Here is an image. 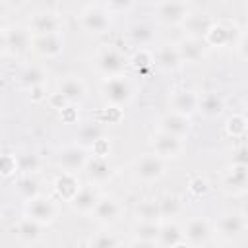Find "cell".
Here are the masks:
<instances>
[{"label":"cell","mask_w":248,"mask_h":248,"mask_svg":"<svg viewBox=\"0 0 248 248\" xmlns=\"http://www.w3.org/2000/svg\"><path fill=\"white\" fill-rule=\"evenodd\" d=\"M234 165H242V167H248V147H242L236 151L234 159H232Z\"/></svg>","instance_id":"44"},{"label":"cell","mask_w":248,"mask_h":248,"mask_svg":"<svg viewBox=\"0 0 248 248\" xmlns=\"http://www.w3.org/2000/svg\"><path fill=\"white\" fill-rule=\"evenodd\" d=\"M41 231H43V225L29 219V217H23L17 225H16V234L17 238H21L23 242H35L41 238Z\"/></svg>","instance_id":"26"},{"label":"cell","mask_w":248,"mask_h":248,"mask_svg":"<svg viewBox=\"0 0 248 248\" xmlns=\"http://www.w3.org/2000/svg\"><path fill=\"white\" fill-rule=\"evenodd\" d=\"M79 188H81V184L78 182V178H76L74 172H62V174L54 180V190H56V194H58L62 200H66V202H70V200L79 192Z\"/></svg>","instance_id":"24"},{"label":"cell","mask_w":248,"mask_h":248,"mask_svg":"<svg viewBox=\"0 0 248 248\" xmlns=\"http://www.w3.org/2000/svg\"><path fill=\"white\" fill-rule=\"evenodd\" d=\"M85 174H87V180L91 182V184H103V182H107L108 178H110V174H112V169H110V163H108V159L107 157H101V155H93V157H89V161H87V165H85Z\"/></svg>","instance_id":"13"},{"label":"cell","mask_w":248,"mask_h":248,"mask_svg":"<svg viewBox=\"0 0 248 248\" xmlns=\"http://www.w3.org/2000/svg\"><path fill=\"white\" fill-rule=\"evenodd\" d=\"M16 170H17V161H16V155L6 153V155L2 157V174H4V176H10V174H14Z\"/></svg>","instance_id":"41"},{"label":"cell","mask_w":248,"mask_h":248,"mask_svg":"<svg viewBox=\"0 0 248 248\" xmlns=\"http://www.w3.org/2000/svg\"><path fill=\"white\" fill-rule=\"evenodd\" d=\"M176 48H178V54H180L182 62H198L205 56L207 43H205V39L186 37L176 45Z\"/></svg>","instance_id":"17"},{"label":"cell","mask_w":248,"mask_h":248,"mask_svg":"<svg viewBox=\"0 0 248 248\" xmlns=\"http://www.w3.org/2000/svg\"><path fill=\"white\" fill-rule=\"evenodd\" d=\"M192 130V122L188 116L184 114H178V112H167L163 118H161V132H167L170 136H176V138H184L188 136Z\"/></svg>","instance_id":"16"},{"label":"cell","mask_w":248,"mask_h":248,"mask_svg":"<svg viewBox=\"0 0 248 248\" xmlns=\"http://www.w3.org/2000/svg\"><path fill=\"white\" fill-rule=\"evenodd\" d=\"M225 186L232 192H244L248 188V167L232 163L225 174Z\"/></svg>","instance_id":"25"},{"label":"cell","mask_w":248,"mask_h":248,"mask_svg":"<svg viewBox=\"0 0 248 248\" xmlns=\"http://www.w3.org/2000/svg\"><path fill=\"white\" fill-rule=\"evenodd\" d=\"M246 12H248V6H246Z\"/></svg>","instance_id":"47"},{"label":"cell","mask_w":248,"mask_h":248,"mask_svg":"<svg viewBox=\"0 0 248 248\" xmlns=\"http://www.w3.org/2000/svg\"><path fill=\"white\" fill-rule=\"evenodd\" d=\"M184 240V232L174 225V223H165L161 225V234H159V244H165L169 248L180 244Z\"/></svg>","instance_id":"33"},{"label":"cell","mask_w":248,"mask_h":248,"mask_svg":"<svg viewBox=\"0 0 248 248\" xmlns=\"http://www.w3.org/2000/svg\"><path fill=\"white\" fill-rule=\"evenodd\" d=\"M56 161L64 169V172H74L76 174L78 170L85 169V165L89 161V155H87L83 145H68L58 153Z\"/></svg>","instance_id":"7"},{"label":"cell","mask_w":248,"mask_h":248,"mask_svg":"<svg viewBox=\"0 0 248 248\" xmlns=\"http://www.w3.org/2000/svg\"><path fill=\"white\" fill-rule=\"evenodd\" d=\"M62 21L56 14L52 12H37L29 19V29L33 35H50V33H60Z\"/></svg>","instance_id":"8"},{"label":"cell","mask_w":248,"mask_h":248,"mask_svg":"<svg viewBox=\"0 0 248 248\" xmlns=\"http://www.w3.org/2000/svg\"><path fill=\"white\" fill-rule=\"evenodd\" d=\"M130 248H159V242H153V240H141V238H136Z\"/></svg>","instance_id":"45"},{"label":"cell","mask_w":248,"mask_h":248,"mask_svg":"<svg viewBox=\"0 0 248 248\" xmlns=\"http://www.w3.org/2000/svg\"><path fill=\"white\" fill-rule=\"evenodd\" d=\"M79 23L89 33H105L110 25V14L103 8V4H89L79 14Z\"/></svg>","instance_id":"3"},{"label":"cell","mask_w":248,"mask_h":248,"mask_svg":"<svg viewBox=\"0 0 248 248\" xmlns=\"http://www.w3.org/2000/svg\"><path fill=\"white\" fill-rule=\"evenodd\" d=\"M248 128V118L242 116V114H232L229 120H227V132L231 136H242Z\"/></svg>","instance_id":"38"},{"label":"cell","mask_w":248,"mask_h":248,"mask_svg":"<svg viewBox=\"0 0 248 248\" xmlns=\"http://www.w3.org/2000/svg\"><path fill=\"white\" fill-rule=\"evenodd\" d=\"M188 190H190L194 196H203V194L209 192V182H207L203 176H196V178L190 180Z\"/></svg>","instance_id":"40"},{"label":"cell","mask_w":248,"mask_h":248,"mask_svg":"<svg viewBox=\"0 0 248 248\" xmlns=\"http://www.w3.org/2000/svg\"><path fill=\"white\" fill-rule=\"evenodd\" d=\"M101 95H103V99H105L110 107L120 108V107L128 105V103L132 101L134 87H132V83H130L124 76L105 78L103 83H101Z\"/></svg>","instance_id":"1"},{"label":"cell","mask_w":248,"mask_h":248,"mask_svg":"<svg viewBox=\"0 0 248 248\" xmlns=\"http://www.w3.org/2000/svg\"><path fill=\"white\" fill-rule=\"evenodd\" d=\"M103 8L108 14H116V12H122V10H130L132 8V2H105Z\"/></svg>","instance_id":"42"},{"label":"cell","mask_w":248,"mask_h":248,"mask_svg":"<svg viewBox=\"0 0 248 248\" xmlns=\"http://www.w3.org/2000/svg\"><path fill=\"white\" fill-rule=\"evenodd\" d=\"M89 248H116V238L108 232H99L89 240Z\"/></svg>","instance_id":"39"},{"label":"cell","mask_w":248,"mask_h":248,"mask_svg":"<svg viewBox=\"0 0 248 248\" xmlns=\"http://www.w3.org/2000/svg\"><path fill=\"white\" fill-rule=\"evenodd\" d=\"M155 16L163 23L184 25V21L190 17V6L186 2H159L155 4Z\"/></svg>","instance_id":"4"},{"label":"cell","mask_w":248,"mask_h":248,"mask_svg":"<svg viewBox=\"0 0 248 248\" xmlns=\"http://www.w3.org/2000/svg\"><path fill=\"white\" fill-rule=\"evenodd\" d=\"M182 147H184V143L176 136H170V134L161 132V130L153 136V149H155V155H159L161 159L176 157L182 151Z\"/></svg>","instance_id":"11"},{"label":"cell","mask_w":248,"mask_h":248,"mask_svg":"<svg viewBox=\"0 0 248 248\" xmlns=\"http://www.w3.org/2000/svg\"><path fill=\"white\" fill-rule=\"evenodd\" d=\"M31 35L27 31H23L21 27H12V29H4L2 33V43H4V48L8 52H14V54H21L27 46H31Z\"/></svg>","instance_id":"15"},{"label":"cell","mask_w":248,"mask_h":248,"mask_svg":"<svg viewBox=\"0 0 248 248\" xmlns=\"http://www.w3.org/2000/svg\"><path fill=\"white\" fill-rule=\"evenodd\" d=\"M236 50H238V54H240L244 60H248V35H242V37L236 41Z\"/></svg>","instance_id":"43"},{"label":"cell","mask_w":248,"mask_h":248,"mask_svg":"<svg viewBox=\"0 0 248 248\" xmlns=\"http://www.w3.org/2000/svg\"><path fill=\"white\" fill-rule=\"evenodd\" d=\"M223 108H225L223 97L217 95V93H213V91L203 93V95L200 97V101H198V110H200L203 116H207V118L219 116V114L223 112Z\"/></svg>","instance_id":"23"},{"label":"cell","mask_w":248,"mask_h":248,"mask_svg":"<svg viewBox=\"0 0 248 248\" xmlns=\"http://www.w3.org/2000/svg\"><path fill=\"white\" fill-rule=\"evenodd\" d=\"M153 54H155V64H157L159 68L167 70V72L176 70V68L182 64V58H180V54H178L176 45H161Z\"/></svg>","instance_id":"20"},{"label":"cell","mask_w":248,"mask_h":248,"mask_svg":"<svg viewBox=\"0 0 248 248\" xmlns=\"http://www.w3.org/2000/svg\"><path fill=\"white\" fill-rule=\"evenodd\" d=\"M101 200V194L99 190L95 188V184H89V186H81L79 192L70 200V205L74 211H79V213H93L97 203Z\"/></svg>","instance_id":"10"},{"label":"cell","mask_w":248,"mask_h":248,"mask_svg":"<svg viewBox=\"0 0 248 248\" xmlns=\"http://www.w3.org/2000/svg\"><path fill=\"white\" fill-rule=\"evenodd\" d=\"M180 200L176 196H165L159 200V209H161V217H174L180 213Z\"/></svg>","instance_id":"37"},{"label":"cell","mask_w":248,"mask_h":248,"mask_svg":"<svg viewBox=\"0 0 248 248\" xmlns=\"http://www.w3.org/2000/svg\"><path fill=\"white\" fill-rule=\"evenodd\" d=\"M25 217H29V219H33L41 225H48L56 217V205L50 198L39 196L35 200L25 202Z\"/></svg>","instance_id":"5"},{"label":"cell","mask_w":248,"mask_h":248,"mask_svg":"<svg viewBox=\"0 0 248 248\" xmlns=\"http://www.w3.org/2000/svg\"><path fill=\"white\" fill-rule=\"evenodd\" d=\"M136 238L141 240H153L159 242V234H161V225L159 223H151V221H138L136 227Z\"/></svg>","instance_id":"34"},{"label":"cell","mask_w":248,"mask_h":248,"mask_svg":"<svg viewBox=\"0 0 248 248\" xmlns=\"http://www.w3.org/2000/svg\"><path fill=\"white\" fill-rule=\"evenodd\" d=\"M78 138H79V141H81V145L85 147V145H95V143H99L101 140H105L103 138V126H101V122H89V124H83L81 128H79V132H78Z\"/></svg>","instance_id":"30"},{"label":"cell","mask_w":248,"mask_h":248,"mask_svg":"<svg viewBox=\"0 0 248 248\" xmlns=\"http://www.w3.org/2000/svg\"><path fill=\"white\" fill-rule=\"evenodd\" d=\"M198 101L200 97L188 89H178V91H172L170 93V99H169V105H170V112H178V114H184V116H190L198 110Z\"/></svg>","instance_id":"9"},{"label":"cell","mask_w":248,"mask_h":248,"mask_svg":"<svg viewBox=\"0 0 248 248\" xmlns=\"http://www.w3.org/2000/svg\"><path fill=\"white\" fill-rule=\"evenodd\" d=\"M211 236V227L203 217H196L186 225L184 231V240H188L194 246H200L203 242H207V238Z\"/></svg>","instance_id":"19"},{"label":"cell","mask_w":248,"mask_h":248,"mask_svg":"<svg viewBox=\"0 0 248 248\" xmlns=\"http://www.w3.org/2000/svg\"><path fill=\"white\" fill-rule=\"evenodd\" d=\"M172 248H190V244H186V240H182L180 244H176V246H172Z\"/></svg>","instance_id":"46"},{"label":"cell","mask_w":248,"mask_h":248,"mask_svg":"<svg viewBox=\"0 0 248 248\" xmlns=\"http://www.w3.org/2000/svg\"><path fill=\"white\" fill-rule=\"evenodd\" d=\"M16 192H17V196L23 198L25 202L35 200V198L41 196V192H39V182H37L35 178H31V174H25V176H21V178L16 182Z\"/></svg>","instance_id":"31"},{"label":"cell","mask_w":248,"mask_h":248,"mask_svg":"<svg viewBox=\"0 0 248 248\" xmlns=\"http://www.w3.org/2000/svg\"><path fill=\"white\" fill-rule=\"evenodd\" d=\"M31 46L35 52L41 56H56L64 48V39L60 33H50V35H33Z\"/></svg>","instance_id":"12"},{"label":"cell","mask_w":248,"mask_h":248,"mask_svg":"<svg viewBox=\"0 0 248 248\" xmlns=\"http://www.w3.org/2000/svg\"><path fill=\"white\" fill-rule=\"evenodd\" d=\"M246 118H248V114H246Z\"/></svg>","instance_id":"48"},{"label":"cell","mask_w":248,"mask_h":248,"mask_svg":"<svg viewBox=\"0 0 248 248\" xmlns=\"http://www.w3.org/2000/svg\"><path fill=\"white\" fill-rule=\"evenodd\" d=\"M130 64L136 68V70H141V68H149L155 64V54L147 48H138L132 58H130Z\"/></svg>","instance_id":"36"},{"label":"cell","mask_w":248,"mask_h":248,"mask_svg":"<svg viewBox=\"0 0 248 248\" xmlns=\"http://www.w3.org/2000/svg\"><path fill=\"white\" fill-rule=\"evenodd\" d=\"M56 93H60L70 105H74V103H79V101L85 97L87 87H85L83 79H79V78H76V76H68V78H64V79L58 83V91H56Z\"/></svg>","instance_id":"18"},{"label":"cell","mask_w":248,"mask_h":248,"mask_svg":"<svg viewBox=\"0 0 248 248\" xmlns=\"http://www.w3.org/2000/svg\"><path fill=\"white\" fill-rule=\"evenodd\" d=\"M130 60H126V56L114 48V46H105L97 52L95 56V68L105 76V78H116L122 76L124 68L128 66Z\"/></svg>","instance_id":"2"},{"label":"cell","mask_w":248,"mask_h":248,"mask_svg":"<svg viewBox=\"0 0 248 248\" xmlns=\"http://www.w3.org/2000/svg\"><path fill=\"white\" fill-rule=\"evenodd\" d=\"M236 27H231V25H225V23H213L209 33L205 35V43L211 45V46H225V45H231L234 41V33Z\"/></svg>","instance_id":"22"},{"label":"cell","mask_w":248,"mask_h":248,"mask_svg":"<svg viewBox=\"0 0 248 248\" xmlns=\"http://www.w3.org/2000/svg\"><path fill=\"white\" fill-rule=\"evenodd\" d=\"M213 21L207 16H190L184 21V27L188 29V37H196V39H205V35L209 33Z\"/></svg>","instance_id":"27"},{"label":"cell","mask_w":248,"mask_h":248,"mask_svg":"<svg viewBox=\"0 0 248 248\" xmlns=\"http://www.w3.org/2000/svg\"><path fill=\"white\" fill-rule=\"evenodd\" d=\"M46 79V74L41 66H25L21 72H19V83L33 89V87H41Z\"/></svg>","instance_id":"29"},{"label":"cell","mask_w":248,"mask_h":248,"mask_svg":"<svg viewBox=\"0 0 248 248\" xmlns=\"http://www.w3.org/2000/svg\"><path fill=\"white\" fill-rule=\"evenodd\" d=\"M244 227H246V221H244V217L238 215V213H227V215H223V217L217 221V231H219V234L225 236V238H234V236H238V234L244 231Z\"/></svg>","instance_id":"21"},{"label":"cell","mask_w":248,"mask_h":248,"mask_svg":"<svg viewBox=\"0 0 248 248\" xmlns=\"http://www.w3.org/2000/svg\"><path fill=\"white\" fill-rule=\"evenodd\" d=\"M136 217H138V221H151V223H157V221L161 219L159 202H153V200L140 202V203L136 205Z\"/></svg>","instance_id":"32"},{"label":"cell","mask_w":248,"mask_h":248,"mask_svg":"<svg viewBox=\"0 0 248 248\" xmlns=\"http://www.w3.org/2000/svg\"><path fill=\"white\" fill-rule=\"evenodd\" d=\"M16 161H17V170H21L23 174H33L41 167V159L35 153H19L16 155Z\"/></svg>","instance_id":"35"},{"label":"cell","mask_w":248,"mask_h":248,"mask_svg":"<svg viewBox=\"0 0 248 248\" xmlns=\"http://www.w3.org/2000/svg\"><path fill=\"white\" fill-rule=\"evenodd\" d=\"M128 37L134 45H138L140 48H145L147 45L153 43L155 39V33H153V27L147 25V23H134L128 31Z\"/></svg>","instance_id":"28"},{"label":"cell","mask_w":248,"mask_h":248,"mask_svg":"<svg viewBox=\"0 0 248 248\" xmlns=\"http://www.w3.org/2000/svg\"><path fill=\"white\" fill-rule=\"evenodd\" d=\"M136 176L143 182H155L165 174V159H161L159 155H143L136 161L134 165Z\"/></svg>","instance_id":"6"},{"label":"cell","mask_w":248,"mask_h":248,"mask_svg":"<svg viewBox=\"0 0 248 248\" xmlns=\"http://www.w3.org/2000/svg\"><path fill=\"white\" fill-rule=\"evenodd\" d=\"M120 213H122V205H120V202L116 198H112V196H101V200H99V203H97V207H95V211L91 215L99 223L110 225V223L118 221Z\"/></svg>","instance_id":"14"}]
</instances>
